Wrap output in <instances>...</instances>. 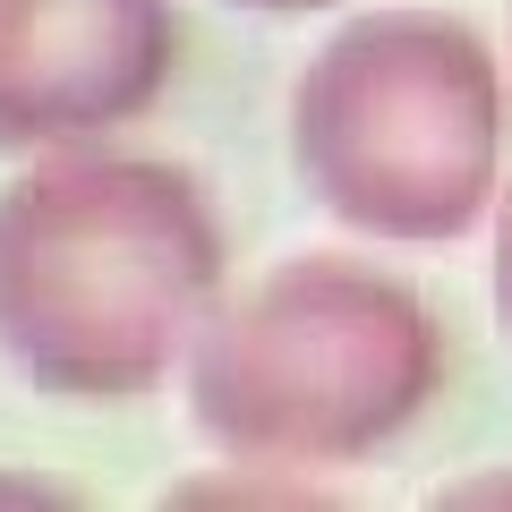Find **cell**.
Wrapping results in <instances>:
<instances>
[{"label": "cell", "mask_w": 512, "mask_h": 512, "mask_svg": "<svg viewBox=\"0 0 512 512\" xmlns=\"http://www.w3.org/2000/svg\"><path fill=\"white\" fill-rule=\"evenodd\" d=\"M222 282L197 180L77 154L0 197V350L69 402H128L171 367Z\"/></svg>", "instance_id": "obj_1"}, {"label": "cell", "mask_w": 512, "mask_h": 512, "mask_svg": "<svg viewBox=\"0 0 512 512\" xmlns=\"http://www.w3.org/2000/svg\"><path fill=\"white\" fill-rule=\"evenodd\" d=\"M427 316L350 265H282L197 342V427L256 470L384 444L427 402Z\"/></svg>", "instance_id": "obj_2"}, {"label": "cell", "mask_w": 512, "mask_h": 512, "mask_svg": "<svg viewBox=\"0 0 512 512\" xmlns=\"http://www.w3.org/2000/svg\"><path fill=\"white\" fill-rule=\"evenodd\" d=\"M478 43L436 18H367L299 77L291 146L359 231L427 239L478 197Z\"/></svg>", "instance_id": "obj_3"}, {"label": "cell", "mask_w": 512, "mask_h": 512, "mask_svg": "<svg viewBox=\"0 0 512 512\" xmlns=\"http://www.w3.org/2000/svg\"><path fill=\"white\" fill-rule=\"evenodd\" d=\"M171 0H0V146L120 128L171 77Z\"/></svg>", "instance_id": "obj_4"}, {"label": "cell", "mask_w": 512, "mask_h": 512, "mask_svg": "<svg viewBox=\"0 0 512 512\" xmlns=\"http://www.w3.org/2000/svg\"><path fill=\"white\" fill-rule=\"evenodd\" d=\"M0 495H35V504H77L69 487H52V478H0Z\"/></svg>", "instance_id": "obj_5"}]
</instances>
